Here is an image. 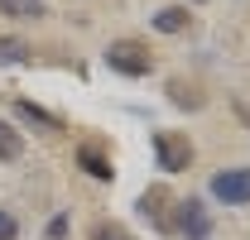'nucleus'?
Segmentation results:
<instances>
[{"label": "nucleus", "instance_id": "f257e3e1", "mask_svg": "<svg viewBox=\"0 0 250 240\" xmlns=\"http://www.w3.org/2000/svg\"><path fill=\"white\" fill-rule=\"evenodd\" d=\"M106 67L121 72V77H149L154 72V53L145 43H135V39H121V43L106 48Z\"/></svg>", "mask_w": 250, "mask_h": 240}, {"label": "nucleus", "instance_id": "f03ea898", "mask_svg": "<svg viewBox=\"0 0 250 240\" xmlns=\"http://www.w3.org/2000/svg\"><path fill=\"white\" fill-rule=\"evenodd\" d=\"M154 154H159V168L183 173L188 163H192V140L178 135V130H159V135H154Z\"/></svg>", "mask_w": 250, "mask_h": 240}, {"label": "nucleus", "instance_id": "7ed1b4c3", "mask_svg": "<svg viewBox=\"0 0 250 240\" xmlns=\"http://www.w3.org/2000/svg\"><path fill=\"white\" fill-rule=\"evenodd\" d=\"M212 197L226 207H246L250 202V168H226L212 178Z\"/></svg>", "mask_w": 250, "mask_h": 240}, {"label": "nucleus", "instance_id": "20e7f679", "mask_svg": "<svg viewBox=\"0 0 250 240\" xmlns=\"http://www.w3.org/2000/svg\"><path fill=\"white\" fill-rule=\"evenodd\" d=\"M168 207H173V197H168V192H164V187H149V192H145V197H140V211H145V216H149V221H154L159 231H173V226H178V221H173V216H168Z\"/></svg>", "mask_w": 250, "mask_h": 240}, {"label": "nucleus", "instance_id": "39448f33", "mask_svg": "<svg viewBox=\"0 0 250 240\" xmlns=\"http://www.w3.org/2000/svg\"><path fill=\"white\" fill-rule=\"evenodd\" d=\"M77 163H82L92 178H101V182H111V178H116V168H111V154L101 149V144H92V140L77 149Z\"/></svg>", "mask_w": 250, "mask_h": 240}, {"label": "nucleus", "instance_id": "423d86ee", "mask_svg": "<svg viewBox=\"0 0 250 240\" xmlns=\"http://www.w3.org/2000/svg\"><path fill=\"white\" fill-rule=\"evenodd\" d=\"M178 207H183V211H178V226H183L192 240H202V236H207V216H202V207H197V202H178Z\"/></svg>", "mask_w": 250, "mask_h": 240}, {"label": "nucleus", "instance_id": "0eeeda50", "mask_svg": "<svg viewBox=\"0 0 250 240\" xmlns=\"http://www.w3.org/2000/svg\"><path fill=\"white\" fill-rule=\"evenodd\" d=\"M20 154H24V135H20L15 125H5V120H0V159H5V163H15Z\"/></svg>", "mask_w": 250, "mask_h": 240}, {"label": "nucleus", "instance_id": "6e6552de", "mask_svg": "<svg viewBox=\"0 0 250 240\" xmlns=\"http://www.w3.org/2000/svg\"><path fill=\"white\" fill-rule=\"evenodd\" d=\"M0 15H10V20H39L43 0H0Z\"/></svg>", "mask_w": 250, "mask_h": 240}, {"label": "nucleus", "instance_id": "1a4fd4ad", "mask_svg": "<svg viewBox=\"0 0 250 240\" xmlns=\"http://www.w3.org/2000/svg\"><path fill=\"white\" fill-rule=\"evenodd\" d=\"M154 29H164V34L188 29V10H183V5H168V10H159V15H154Z\"/></svg>", "mask_w": 250, "mask_h": 240}, {"label": "nucleus", "instance_id": "9d476101", "mask_svg": "<svg viewBox=\"0 0 250 240\" xmlns=\"http://www.w3.org/2000/svg\"><path fill=\"white\" fill-rule=\"evenodd\" d=\"M168 96H173V106H188V111H197V106H202V91L188 87V82H168Z\"/></svg>", "mask_w": 250, "mask_h": 240}, {"label": "nucleus", "instance_id": "9b49d317", "mask_svg": "<svg viewBox=\"0 0 250 240\" xmlns=\"http://www.w3.org/2000/svg\"><path fill=\"white\" fill-rule=\"evenodd\" d=\"M29 58V43H20V39H0V67H15V62Z\"/></svg>", "mask_w": 250, "mask_h": 240}, {"label": "nucleus", "instance_id": "f8f14e48", "mask_svg": "<svg viewBox=\"0 0 250 240\" xmlns=\"http://www.w3.org/2000/svg\"><path fill=\"white\" fill-rule=\"evenodd\" d=\"M20 116L34 120V125H48V130H58V125H62L58 116H48V111H43V106H34V101H20Z\"/></svg>", "mask_w": 250, "mask_h": 240}, {"label": "nucleus", "instance_id": "ddd939ff", "mask_svg": "<svg viewBox=\"0 0 250 240\" xmlns=\"http://www.w3.org/2000/svg\"><path fill=\"white\" fill-rule=\"evenodd\" d=\"M92 240H135V236L125 231L121 221H96V226H92Z\"/></svg>", "mask_w": 250, "mask_h": 240}, {"label": "nucleus", "instance_id": "4468645a", "mask_svg": "<svg viewBox=\"0 0 250 240\" xmlns=\"http://www.w3.org/2000/svg\"><path fill=\"white\" fill-rule=\"evenodd\" d=\"M15 236H20V221L10 211H0V240H15Z\"/></svg>", "mask_w": 250, "mask_h": 240}]
</instances>
